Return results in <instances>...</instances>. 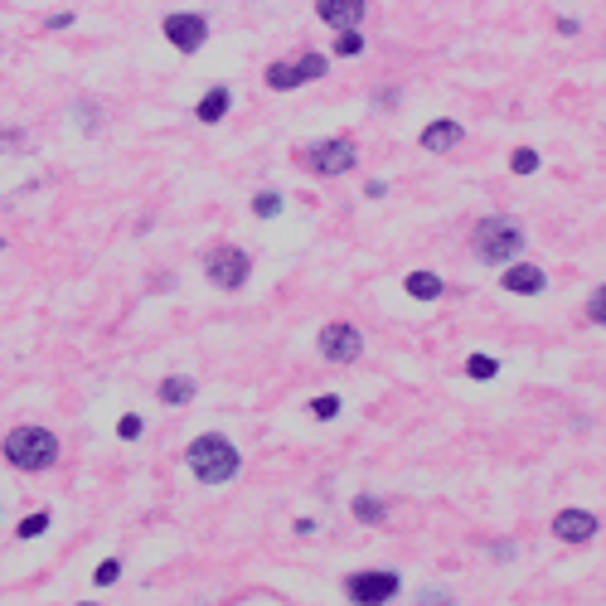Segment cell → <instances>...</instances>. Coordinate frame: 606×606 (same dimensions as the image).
Segmentation results:
<instances>
[{
	"mask_svg": "<svg viewBox=\"0 0 606 606\" xmlns=\"http://www.w3.org/2000/svg\"><path fill=\"white\" fill-rule=\"evenodd\" d=\"M461 141H466L461 122H432V127H422V151H432V156H442V151H456Z\"/></svg>",
	"mask_w": 606,
	"mask_h": 606,
	"instance_id": "7c38bea8",
	"label": "cell"
},
{
	"mask_svg": "<svg viewBox=\"0 0 606 606\" xmlns=\"http://www.w3.org/2000/svg\"><path fill=\"white\" fill-rule=\"evenodd\" d=\"M466 374H471V379H495L500 364H495L490 354H471V359H466Z\"/></svg>",
	"mask_w": 606,
	"mask_h": 606,
	"instance_id": "ffe728a7",
	"label": "cell"
},
{
	"mask_svg": "<svg viewBox=\"0 0 606 606\" xmlns=\"http://www.w3.org/2000/svg\"><path fill=\"white\" fill-rule=\"evenodd\" d=\"M335 54H340V59H354V54H364V34L345 30L340 39H335Z\"/></svg>",
	"mask_w": 606,
	"mask_h": 606,
	"instance_id": "7402d4cb",
	"label": "cell"
},
{
	"mask_svg": "<svg viewBox=\"0 0 606 606\" xmlns=\"http://www.w3.org/2000/svg\"><path fill=\"white\" fill-rule=\"evenodd\" d=\"M587 316L597 320V325H606V287L592 291V301H587Z\"/></svg>",
	"mask_w": 606,
	"mask_h": 606,
	"instance_id": "4316f807",
	"label": "cell"
},
{
	"mask_svg": "<svg viewBox=\"0 0 606 606\" xmlns=\"http://www.w3.org/2000/svg\"><path fill=\"white\" fill-rule=\"evenodd\" d=\"M117 577H122V563H117V558H107V563H102V568H97V587H112V582H117Z\"/></svg>",
	"mask_w": 606,
	"mask_h": 606,
	"instance_id": "484cf974",
	"label": "cell"
},
{
	"mask_svg": "<svg viewBox=\"0 0 606 606\" xmlns=\"http://www.w3.org/2000/svg\"><path fill=\"white\" fill-rule=\"evenodd\" d=\"M228 107H233V93H228L224 83H219V88H209V93L199 97L194 117H199V122H224V117H228Z\"/></svg>",
	"mask_w": 606,
	"mask_h": 606,
	"instance_id": "4fadbf2b",
	"label": "cell"
},
{
	"mask_svg": "<svg viewBox=\"0 0 606 606\" xmlns=\"http://www.w3.org/2000/svg\"><path fill=\"white\" fill-rule=\"evenodd\" d=\"M5 461L15 466V471H25V476H39V471H49L54 461H59V437L49 432V427H15V432H5Z\"/></svg>",
	"mask_w": 606,
	"mask_h": 606,
	"instance_id": "7a4b0ae2",
	"label": "cell"
},
{
	"mask_svg": "<svg viewBox=\"0 0 606 606\" xmlns=\"http://www.w3.org/2000/svg\"><path fill=\"white\" fill-rule=\"evenodd\" d=\"M78 606H93V602H78Z\"/></svg>",
	"mask_w": 606,
	"mask_h": 606,
	"instance_id": "f1b7e54d",
	"label": "cell"
},
{
	"mask_svg": "<svg viewBox=\"0 0 606 606\" xmlns=\"http://www.w3.org/2000/svg\"><path fill=\"white\" fill-rule=\"evenodd\" d=\"M354 141L345 136H335V141H316L311 151H306V165L316 170V175H350L354 170Z\"/></svg>",
	"mask_w": 606,
	"mask_h": 606,
	"instance_id": "52a82bcc",
	"label": "cell"
},
{
	"mask_svg": "<svg viewBox=\"0 0 606 606\" xmlns=\"http://www.w3.org/2000/svg\"><path fill=\"white\" fill-rule=\"evenodd\" d=\"M442 277H437V272H413V277H408V296H413V301H437V296H442Z\"/></svg>",
	"mask_w": 606,
	"mask_h": 606,
	"instance_id": "9a60e30c",
	"label": "cell"
},
{
	"mask_svg": "<svg viewBox=\"0 0 606 606\" xmlns=\"http://www.w3.org/2000/svg\"><path fill=\"white\" fill-rule=\"evenodd\" d=\"M141 432H146V422H141V417H136V413H127V417H122V422H117V437H122V442H136Z\"/></svg>",
	"mask_w": 606,
	"mask_h": 606,
	"instance_id": "d4e9b609",
	"label": "cell"
},
{
	"mask_svg": "<svg viewBox=\"0 0 606 606\" xmlns=\"http://www.w3.org/2000/svg\"><path fill=\"white\" fill-rule=\"evenodd\" d=\"M320 354L330 359V364H354L359 354H364V335L345 325V320H335V325H325L320 330Z\"/></svg>",
	"mask_w": 606,
	"mask_h": 606,
	"instance_id": "ba28073f",
	"label": "cell"
},
{
	"mask_svg": "<svg viewBox=\"0 0 606 606\" xmlns=\"http://www.w3.org/2000/svg\"><path fill=\"white\" fill-rule=\"evenodd\" d=\"M49 529V510H39V514H30L25 524H20V539H39Z\"/></svg>",
	"mask_w": 606,
	"mask_h": 606,
	"instance_id": "cb8c5ba5",
	"label": "cell"
},
{
	"mask_svg": "<svg viewBox=\"0 0 606 606\" xmlns=\"http://www.w3.org/2000/svg\"><path fill=\"white\" fill-rule=\"evenodd\" d=\"M204 277L219 291H243L248 277H253V257L243 253V248H233V243H219V248H209V257H204Z\"/></svg>",
	"mask_w": 606,
	"mask_h": 606,
	"instance_id": "277c9868",
	"label": "cell"
},
{
	"mask_svg": "<svg viewBox=\"0 0 606 606\" xmlns=\"http://www.w3.org/2000/svg\"><path fill=\"white\" fill-rule=\"evenodd\" d=\"M471 248H476L480 262L505 267V262H514V257H519V248H524V228H519V219H505V214L480 219L476 238H471Z\"/></svg>",
	"mask_w": 606,
	"mask_h": 606,
	"instance_id": "3957f363",
	"label": "cell"
},
{
	"mask_svg": "<svg viewBox=\"0 0 606 606\" xmlns=\"http://www.w3.org/2000/svg\"><path fill=\"white\" fill-rule=\"evenodd\" d=\"M282 204H287V199H282L277 190H262L253 199V214H257V219H277V214H282Z\"/></svg>",
	"mask_w": 606,
	"mask_h": 606,
	"instance_id": "ac0fdd59",
	"label": "cell"
},
{
	"mask_svg": "<svg viewBox=\"0 0 606 606\" xmlns=\"http://www.w3.org/2000/svg\"><path fill=\"white\" fill-rule=\"evenodd\" d=\"M500 287L514 291V296H539L548 287V277H543L539 267H529V262H519V267H505V277H500Z\"/></svg>",
	"mask_w": 606,
	"mask_h": 606,
	"instance_id": "8fae6325",
	"label": "cell"
},
{
	"mask_svg": "<svg viewBox=\"0 0 606 606\" xmlns=\"http://www.w3.org/2000/svg\"><path fill=\"white\" fill-rule=\"evenodd\" d=\"M267 88H277V93H287V88H301V73H296V64H277L267 68Z\"/></svg>",
	"mask_w": 606,
	"mask_h": 606,
	"instance_id": "2e32d148",
	"label": "cell"
},
{
	"mask_svg": "<svg viewBox=\"0 0 606 606\" xmlns=\"http://www.w3.org/2000/svg\"><path fill=\"white\" fill-rule=\"evenodd\" d=\"M354 519H359V524H383V519H388V505L374 500V495H359V500H354Z\"/></svg>",
	"mask_w": 606,
	"mask_h": 606,
	"instance_id": "e0dca14e",
	"label": "cell"
},
{
	"mask_svg": "<svg viewBox=\"0 0 606 606\" xmlns=\"http://www.w3.org/2000/svg\"><path fill=\"white\" fill-rule=\"evenodd\" d=\"M194 393H199V383L185 379V374L160 383V403H165V408H185V403H194Z\"/></svg>",
	"mask_w": 606,
	"mask_h": 606,
	"instance_id": "5bb4252c",
	"label": "cell"
},
{
	"mask_svg": "<svg viewBox=\"0 0 606 606\" xmlns=\"http://www.w3.org/2000/svg\"><path fill=\"white\" fill-rule=\"evenodd\" d=\"M185 461H190V471H194L199 485H224V480L238 476L243 451L233 447L228 437H219V432H204V437H194V442H190Z\"/></svg>",
	"mask_w": 606,
	"mask_h": 606,
	"instance_id": "6da1fadb",
	"label": "cell"
},
{
	"mask_svg": "<svg viewBox=\"0 0 606 606\" xmlns=\"http://www.w3.org/2000/svg\"><path fill=\"white\" fill-rule=\"evenodd\" d=\"M510 170H514V175H534V170H539V151H529V146H524V151H514Z\"/></svg>",
	"mask_w": 606,
	"mask_h": 606,
	"instance_id": "603a6c76",
	"label": "cell"
},
{
	"mask_svg": "<svg viewBox=\"0 0 606 606\" xmlns=\"http://www.w3.org/2000/svg\"><path fill=\"white\" fill-rule=\"evenodd\" d=\"M364 0H316V15L325 20V25H335V30L345 34V30H354L359 20H364Z\"/></svg>",
	"mask_w": 606,
	"mask_h": 606,
	"instance_id": "30bf717a",
	"label": "cell"
},
{
	"mask_svg": "<svg viewBox=\"0 0 606 606\" xmlns=\"http://www.w3.org/2000/svg\"><path fill=\"white\" fill-rule=\"evenodd\" d=\"M0 248H5V238H0Z\"/></svg>",
	"mask_w": 606,
	"mask_h": 606,
	"instance_id": "f546056e",
	"label": "cell"
},
{
	"mask_svg": "<svg viewBox=\"0 0 606 606\" xmlns=\"http://www.w3.org/2000/svg\"><path fill=\"white\" fill-rule=\"evenodd\" d=\"M311 417H320V422L340 417V398H335V393H320V398H311Z\"/></svg>",
	"mask_w": 606,
	"mask_h": 606,
	"instance_id": "44dd1931",
	"label": "cell"
},
{
	"mask_svg": "<svg viewBox=\"0 0 606 606\" xmlns=\"http://www.w3.org/2000/svg\"><path fill=\"white\" fill-rule=\"evenodd\" d=\"M325 54H306V59H296V73H301V83H316V78H325Z\"/></svg>",
	"mask_w": 606,
	"mask_h": 606,
	"instance_id": "d6986e66",
	"label": "cell"
},
{
	"mask_svg": "<svg viewBox=\"0 0 606 606\" xmlns=\"http://www.w3.org/2000/svg\"><path fill=\"white\" fill-rule=\"evenodd\" d=\"M398 587H403V577L393 573V568H374V573L345 577V597H350L354 606H388L398 597Z\"/></svg>",
	"mask_w": 606,
	"mask_h": 606,
	"instance_id": "5b68a950",
	"label": "cell"
},
{
	"mask_svg": "<svg viewBox=\"0 0 606 606\" xmlns=\"http://www.w3.org/2000/svg\"><path fill=\"white\" fill-rule=\"evenodd\" d=\"M417 606H456V597H451V592H437V587H432V592H422V597H417Z\"/></svg>",
	"mask_w": 606,
	"mask_h": 606,
	"instance_id": "83f0119b",
	"label": "cell"
},
{
	"mask_svg": "<svg viewBox=\"0 0 606 606\" xmlns=\"http://www.w3.org/2000/svg\"><path fill=\"white\" fill-rule=\"evenodd\" d=\"M160 34H165L180 54H199V49H204V39H209V20H204V15H194V10H180V15H165Z\"/></svg>",
	"mask_w": 606,
	"mask_h": 606,
	"instance_id": "8992f818",
	"label": "cell"
},
{
	"mask_svg": "<svg viewBox=\"0 0 606 606\" xmlns=\"http://www.w3.org/2000/svg\"><path fill=\"white\" fill-rule=\"evenodd\" d=\"M553 534H558L563 543H587V539L602 534V519L587 514V510H563L558 519H553Z\"/></svg>",
	"mask_w": 606,
	"mask_h": 606,
	"instance_id": "9c48e42d",
	"label": "cell"
}]
</instances>
